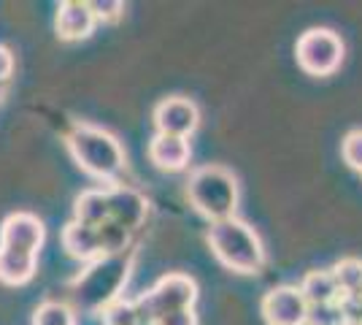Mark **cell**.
<instances>
[{
	"instance_id": "obj_20",
	"label": "cell",
	"mask_w": 362,
	"mask_h": 325,
	"mask_svg": "<svg viewBox=\"0 0 362 325\" xmlns=\"http://www.w3.org/2000/svg\"><path fill=\"white\" fill-rule=\"evenodd\" d=\"M100 320L103 325H138V309H136V301H114L108 304L106 309L100 312Z\"/></svg>"
},
{
	"instance_id": "obj_23",
	"label": "cell",
	"mask_w": 362,
	"mask_h": 325,
	"mask_svg": "<svg viewBox=\"0 0 362 325\" xmlns=\"http://www.w3.org/2000/svg\"><path fill=\"white\" fill-rule=\"evenodd\" d=\"M90 6H92V11H95V19H98V22H106V25L119 22L122 14H124V6H122L119 0H95Z\"/></svg>"
},
{
	"instance_id": "obj_8",
	"label": "cell",
	"mask_w": 362,
	"mask_h": 325,
	"mask_svg": "<svg viewBox=\"0 0 362 325\" xmlns=\"http://www.w3.org/2000/svg\"><path fill=\"white\" fill-rule=\"evenodd\" d=\"M200 125V111L192 98L184 95H173L165 98L154 106V127L163 136H179V139H189Z\"/></svg>"
},
{
	"instance_id": "obj_26",
	"label": "cell",
	"mask_w": 362,
	"mask_h": 325,
	"mask_svg": "<svg viewBox=\"0 0 362 325\" xmlns=\"http://www.w3.org/2000/svg\"><path fill=\"white\" fill-rule=\"evenodd\" d=\"M138 325H157V323H138Z\"/></svg>"
},
{
	"instance_id": "obj_15",
	"label": "cell",
	"mask_w": 362,
	"mask_h": 325,
	"mask_svg": "<svg viewBox=\"0 0 362 325\" xmlns=\"http://www.w3.org/2000/svg\"><path fill=\"white\" fill-rule=\"evenodd\" d=\"M300 293L305 295L308 307H319V304H338L344 295H341V287L332 277V268H314L308 271L303 282L298 285Z\"/></svg>"
},
{
	"instance_id": "obj_9",
	"label": "cell",
	"mask_w": 362,
	"mask_h": 325,
	"mask_svg": "<svg viewBox=\"0 0 362 325\" xmlns=\"http://www.w3.org/2000/svg\"><path fill=\"white\" fill-rule=\"evenodd\" d=\"M46 228L44 222L30 212H14L3 219L0 225V247L22 249V252H33L38 255L44 247Z\"/></svg>"
},
{
	"instance_id": "obj_14",
	"label": "cell",
	"mask_w": 362,
	"mask_h": 325,
	"mask_svg": "<svg viewBox=\"0 0 362 325\" xmlns=\"http://www.w3.org/2000/svg\"><path fill=\"white\" fill-rule=\"evenodd\" d=\"M38 255L22 252V249L0 247V282L8 287H19L35 277Z\"/></svg>"
},
{
	"instance_id": "obj_27",
	"label": "cell",
	"mask_w": 362,
	"mask_h": 325,
	"mask_svg": "<svg viewBox=\"0 0 362 325\" xmlns=\"http://www.w3.org/2000/svg\"><path fill=\"white\" fill-rule=\"evenodd\" d=\"M0 98H3V87H0Z\"/></svg>"
},
{
	"instance_id": "obj_7",
	"label": "cell",
	"mask_w": 362,
	"mask_h": 325,
	"mask_svg": "<svg viewBox=\"0 0 362 325\" xmlns=\"http://www.w3.org/2000/svg\"><path fill=\"white\" fill-rule=\"evenodd\" d=\"M259 309L268 325H305L308 320V301L298 285L271 287L262 298Z\"/></svg>"
},
{
	"instance_id": "obj_25",
	"label": "cell",
	"mask_w": 362,
	"mask_h": 325,
	"mask_svg": "<svg viewBox=\"0 0 362 325\" xmlns=\"http://www.w3.org/2000/svg\"><path fill=\"white\" fill-rule=\"evenodd\" d=\"M11 74H14V55L8 47H0V87H6Z\"/></svg>"
},
{
	"instance_id": "obj_24",
	"label": "cell",
	"mask_w": 362,
	"mask_h": 325,
	"mask_svg": "<svg viewBox=\"0 0 362 325\" xmlns=\"http://www.w3.org/2000/svg\"><path fill=\"white\" fill-rule=\"evenodd\" d=\"M157 325H197V314H195V309H181V312H173V314L160 317Z\"/></svg>"
},
{
	"instance_id": "obj_3",
	"label": "cell",
	"mask_w": 362,
	"mask_h": 325,
	"mask_svg": "<svg viewBox=\"0 0 362 325\" xmlns=\"http://www.w3.org/2000/svg\"><path fill=\"white\" fill-rule=\"evenodd\" d=\"M133 255L136 252L130 249L117 258H100L90 263L87 271L71 282V301L84 312H103L108 304L119 301V290L133 268Z\"/></svg>"
},
{
	"instance_id": "obj_13",
	"label": "cell",
	"mask_w": 362,
	"mask_h": 325,
	"mask_svg": "<svg viewBox=\"0 0 362 325\" xmlns=\"http://www.w3.org/2000/svg\"><path fill=\"white\" fill-rule=\"evenodd\" d=\"M62 249L81 261V263H95L103 258L100 252V239H98V228H90V225H81V222H68L62 228Z\"/></svg>"
},
{
	"instance_id": "obj_22",
	"label": "cell",
	"mask_w": 362,
	"mask_h": 325,
	"mask_svg": "<svg viewBox=\"0 0 362 325\" xmlns=\"http://www.w3.org/2000/svg\"><path fill=\"white\" fill-rule=\"evenodd\" d=\"M341 155L349 169L360 171L362 173V127L357 130H349L344 141H341Z\"/></svg>"
},
{
	"instance_id": "obj_19",
	"label": "cell",
	"mask_w": 362,
	"mask_h": 325,
	"mask_svg": "<svg viewBox=\"0 0 362 325\" xmlns=\"http://www.w3.org/2000/svg\"><path fill=\"white\" fill-rule=\"evenodd\" d=\"M33 325H76V312L62 301H44L33 314Z\"/></svg>"
},
{
	"instance_id": "obj_18",
	"label": "cell",
	"mask_w": 362,
	"mask_h": 325,
	"mask_svg": "<svg viewBox=\"0 0 362 325\" xmlns=\"http://www.w3.org/2000/svg\"><path fill=\"white\" fill-rule=\"evenodd\" d=\"M332 277L341 287L344 298H362V261L360 258H344L332 266Z\"/></svg>"
},
{
	"instance_id": "obj_2",
	"label": "cell",
	"mask_w": 362,
	"mask_h": 325,
	"mask_svg": "<svg viewBox=\"0 0 362 325\" xmlns=\"http://www.w3.org/2000/svg\"><path fill=\"white\" fill-rule=\"evenodd\" d=\"M65 147L76 166L95 179L114 182L124 171V149H122L119 139L103 127L87 122L74 125L71 133L65 136Z\"/></svg>"
},
{
	"instance_id": "obj_10",
	"label": "cell",
	"mask_w": 362,
	"mask_h": 325,
	"mask_svg": "<svg viewBox=\"0 0 362 325\" xmlns=\"http://www.w3.org/2000/svg\"><path fill=\"white\" fill-rule=\"evenodd\" d=\"M98 19L92 11L90 3L81 0H65L57 6V16H54V30L60 41H84L90 38L95 30Z\"/></svg>"
},
{
	"instance_id": "obj_11",
	"label": "cell",
	"mask_w": 362,
	"mask_h": 325,
	"mask_svg": "<svg viewBox=\"0 0 362 325\" xmlns=\"http://www.w3.org/2000/svg\"><path fill=\"white\" fill-rule=\"evenodd\" d=\"M108 209H111V219L124 225L127 231L136 233L149 215V201L138 193L136 187L117 185L108 190Z\"/></svg>"
},
{
	"instance_id": "obj_28",
	"label": "cell",
	"mask_w": 362,
	"mask_h": 325,
	"mask_svg": "<svg viewBox=\"0 0 362 325\" xmlns=\"http://www.w3.org/2000/svg\"><path fill=\"white\" fill-rule=\"evenodd\" d=\"M346 325H360V323H346Z\"/></svg>"
},
{
	"instance_id": "obj_16",
	"label": "cell",
	"mask_w": 362,
	"mask_h": 325,
	"mask_svg": "<svg viewBox=\"0 0 362 325\" xmlns=\"http://www.w3.org/2000/svg\"><path fill=\"white\" fill-rule=\"evenodd\" d=\"M74 219L90 228H100L106 219H111L108 190H84L74 203Z\"/></svg>"
},
{
	"instance_id": "obj_21",
	"label": "cell",
	"mask_w": 362,
	"mask_h": 325,
	"mask_svg": "<svg viewBox=\"0 0 362 325\" xmlns=\"http://www.w3.org/2000/svg\"><path fill=\"white\" fill-rule=\"evenodd\" d=\"M305 325H346V312L338 304H319L308 307V320Z\"/></svg>"
},
{
	"instance_id": "obj_1",
	"label": "cell",
	"mask_w": 362,
	"mask_h": 325,
	"mask_svg": "<svg viewBox=\"0 0 362 325\" xmlns=\"http://www.w3.org/2000/svg\"><path fill=\"white\" fill-rule=\"evenodd\" d=\"M206 241L214 258L235 274H259L265 268V247L257 231L238 217L222 222H211L206 231Z\"/></svg>"
},
{
	"instance_id": "obj_5",
	"label": "cell",
	"mask_w": 362,
	"mask_h": 325,
	"mask_svg": "<svg viewBox=\"0 0 362 325\" xmlns=\"http://www.w3.org/2000/svg\"><path fill=\"white\" fill-rule=\"evenodd\" d=\"M197 301V285L187 274H165L154 282V287L136 298L138 320L157 323L160 317L181 309H192Z\"/></svg>"
},
{
	"instance_id": "obj_4",
	"label": "cell",
	"mask_w": 362,
	"mask_h": 325,
	"mask_svg": "<svg viewBox=\"0 0 362 325\" xmlns=\"http://www.w3.org/2000/svg\"><path fill=\"white\" fill-rule=\"evenodd\" d=\"M187 198L197 215L211 222H222L235 217L238 209V182L233 171L222 166H200L189 173Z\"/></svg>"
},
{
	"instance_id": "obj_12",
	"label": "cell",
	"mask_w": 362,
	"mask_h": 325,
	"mask_svg": "<svg viewBox=\"0 0 362 325\" xmlns=\"http://www.w3.org/2000/svg\"><path fill=\"white\" fill-rule=\"evenodd\" d=\"M149 160L160 171L179 173V171L187 169V166H189V160H192V147H189V139H179V136H163V133H157V136L149 141Z\"/></svg>"
},
{
	"instance_id": "obj_6",
	"label": "cell",
	"mask_w": 362,
	"mask_h": 325,
	"mask_svg": "<svg viewBox=\"0 0 362 325\" xmlns=\"http://www.w3.org/2000/svg\"><path fill=\"white\" fill-rule=\"evenodd\" d=\"M344 41L330 28H311L298 38L295 57L308 76H332L344 62Z\"/></svg>"
},
{
	"instance_id": "obj_17",
	"label": "cell",
	"mask_w": 362,
	"mask_h": 325,
	"mask_svg": "<svg viewBox=\"0 0 362 325\" xmlns=\"http://www.w3.org/2000/svg\"><path fill=\"white\" fill-rule=\"evenodd\" d=\"M98 239H100V252L103 258H117L133 249V231H127L124 225L106 219L100 228H98Z\"/></svg>"
}]
</instances>
